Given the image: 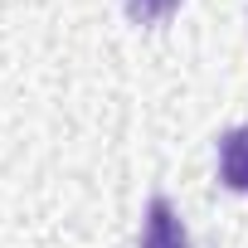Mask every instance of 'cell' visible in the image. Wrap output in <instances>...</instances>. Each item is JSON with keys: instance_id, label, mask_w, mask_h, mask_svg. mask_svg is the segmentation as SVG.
Listing matches in <instances>:
<instances>
[{"instance_id": "1", "label": "cell", "mask_w": 248, "mask_h": 248, "mask_svg": "<svg viewBox=\"0 0 248 248\" xmlns=\"http://www.w3.org/2000/svg\"><path fill=\"white\" fill-rule=\"evenodd\" d=\"M141 248H190V233H185V224H180V214L166 195H151V204H146Z\"/></svg>"}, {"instance_id": "2", "label": "cell", "mask_w": 248, "mask_h": 248, "mask_svg": "<svg viewBox=\"0 0 248 248\" xmlns=\"http://www.w3.org/2000/svg\"><path fill=\"white\" fill-rule=\"evenodd\" d=\"M219 180L229 190H248V127L219 137Z\"/></svg>"}, {"instance_id": "3", "label": "cell", "mask_w": 248, "mask_h": 248, "mask_svg": "<svg viewBox=\"0 0 248 248\" xmlns=\"http://www.w3.org/2000/svg\"><path fill=\"white\" fill-rule=\"evenodd\" d=\"M180 10V0H127V15L137 20V25H161V20H170Z\"/></svg>"}]
</instances>
